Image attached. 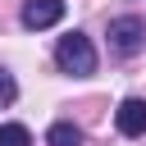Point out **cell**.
<instances>
[{"label": "cell", "mask_w": 146, "mask_h": 146, "mask_svg": "<svg viewBox=\"0 0 146 146\" xmlns=\"http://www.w3.org/2000/svg\"><path fill=\"white\" fill-rule=\"evenodd\" d=\"M55 59H59V68H64V73H73V78H87V73H96V50H91V41H87L82 32H68V36H59V46H55Z\"/></svg>", "instance_id": "1"}, {"label": "cell", "mask_w": 146, "mask_h": 146, "mask_svg": "<svg viewBox=\"0 0 146 146\" xmlns=\"http://www.w3.org/2000/svg\"><path fill=\"white\" fill-rule=\"evenodd\" d=\"M141 41H146V23L141 18H114L110 23V46H114V55H137L141 50Z\"/></svg>", "instance_id": "2"}, {"label": "cell", "mask_w": 146, "mask_h": 146, "mask_svg": "<svg viewBox=\"0 0 146 146\" xmlns=\"http://www.w3.org/2000/svg\"><path fill=\"white\" fill-rule=\"evenodd\" d=\"M64 18V0H27L23 5V27L41 32V27H55Z\"/></svg>", "instance_id": "3"}, {"label": "cell", "mask_w": 146, "mask_h": 146, "mask_svg": "<svg viewBox=\"0 0 146 146\" xmlns=\"http://www.w3.org/2000/svg\"><path fill=\"white\" fill-rule=\"evenodd\" d=\"M114 123H119V132H123V137H141V132H146V100L128 96V100L114 110Z\"/></svg>", "instance_id": "4"}, {"label": "cell", "mask_w": 146, "mask_h": 146, "mask_svg": "<svg viewBox=\"0 0 146 146\" xmlns=\"http://www.w3.org/2000/svg\"><path fill=\"white\" fill-rule=\"evenodd\" d=\"M46 146H82V128H73V123H55V128L46 132Z\"/></svg>", "instance_id": "5"}, {"label": "cell", "mask_w": 146, "mask_h": 146, "mask_svg": "<svg viewBox=\"0 0 146 146\" xmlns=\"http://www.w3.org/2000/svg\"><path fill=\"white\" fill-rule=\"evenodd\" d=\"M0 146H32V137H27L23 123H5L0 128Z\"/></svg>", "instance_id": "6"}, {"label": "cell", "mask_w": 146, "mask_h": 146, "mask_svg": "<svg viewBox=\"0 0 146 146\" xmlns=\"http://www.w3.org/2000/svg\"><path fill=\"white\" fill-rule=\"evenodd\" d=\"M14 96H18V82H14V73H9V68H0V110H5Z\"/></svg>", "instance_id": "7"}]
</instances>
